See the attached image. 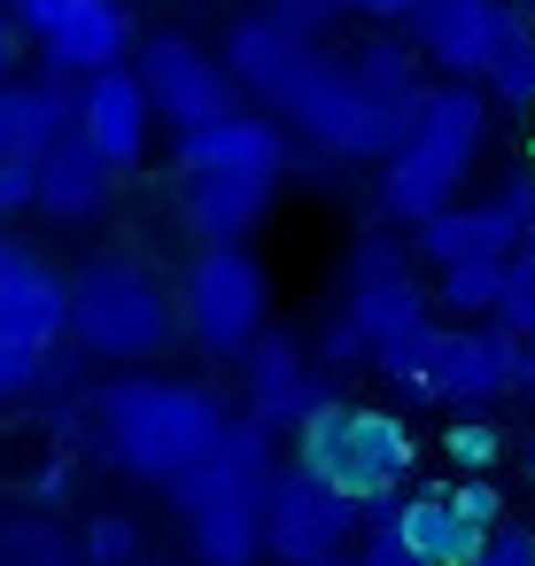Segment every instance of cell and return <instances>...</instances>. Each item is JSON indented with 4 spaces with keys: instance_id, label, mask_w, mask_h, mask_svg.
<instances>
[{
    "instance_id": "18",
    "label": "cell",
    "mask_w": 535,
    "mask_h": 566,
    "mask_svg": "<svg viewBox=\"0 0 535 566\" xmlns=\"http://www.w3.org/2000/svg\"><path fill=\"white\" fill-rule=\"evenodd\" d=\"M148 125H156V102H148L140 71L109 63V71H94V78L78 86V133L109 156V171H140V156H148Z\"/></svg>"
},
{
    "instance_id": "10",
    "label": "cell",
    "mask_w": 535,
    "mask_h": 566,
    "mask_svg": "<svg viewBox=\"0 0 535 566\" xmlns=\"http://www.w3.org/2000/svg\"><path fill=\"white\" fill-rule=\"evenodd\" d=\"M133 71H140L156 117L179 125V133H202V125H218V117L241 109V78L225 71V55H210V48L187 40V32H156Z\"/></svg>"
},
{
    "instance_id": "40",
    "label": "cell",
    "mask_w": 535,
    "mask_h": 566,
    "mask_svg": "<svg viewBox=\"0 0 535 566\" xmlns=\"http://www.w3.org/2000/svg\"><path fill=\"white\" fill-rule=\"evenodd\" d=\"M0 9H17V0H0Z\"/></svg>"
},
{
    "instance_id": "36",
    "label": "cell",
    "mask_w": 535,
    "mask_h": 566,
    "mask_svg": "<svg viewBox=\"0 0 535 566\" xmlns=\"http://www.w3.org/2000/svg\"><path fill=\"white\" fill-rule=\"evenodd\" d=\"M527 156H535V102H527Z\"/></svg>"
},
{
    "instance_id": "35",
    "label": "cell",
    "mask_w": 535,
    "mask_h": 566,
    "mask_svg": "<svg viewBox=\"0 0 535 566\" xmlns=\"http://www.w3.org/2000/svg\"><path fill=\"white\" fill-rule=\"evenodd\" d=\"M311 9H318V17H334V9H357V0H311Z\"/></svg>"
},
{
    "instance_id": "22",
    "label": "cell",
    "mask_w": 535,
    "mask_h": 566,
    "mask_svg": "<svg viewBox=\"0 0 535 566\" xmlns=\"http://www.w3.org/2000/svg\"><path fill=\"white\" fill-rule=\"evenodd\" d=\"M63 133H78V94H71V86L24 78V86L0 94V148H9V156H32V164H40Z\"/></svg>"
},
{
    "instance_id": "15",
    "label": "cell",
    "mask_w": 535,
    "mask_h": 566,
    "mask_svg": "<svg viewBox=\"0 0 535 566\" xmlns=\"http://www.w3.org/2000/svg\"><path fill=\"white\" fill-rule=\"evenodd\" d=\"M318 9L311 0H280V9H256V17H241L233 24V40H225V71L256 94V102H280L311 63H318Z\"/></svg>"
},
{
    "instance_id": "27",
    "label": "cell",
    "mask_w": 535,
    "mask_h": 566,
    "mask_svg": "<svg viewBox=\"0 0 535 566\" xmlns=\"http://www.w3.org/2000/svg\"><path fill=\"white\" fill-rule=\"evenodd\" d=\"M496 326L520 334V342H535V249L512 256V272H504V303H496Z\"/></svg>"
},
{
    "instance_id": "2",
    "label": "cell",
    "mask_w": 535,
    "mask_h": 566,
    "mask_svg": "<svg viewBox=\"0 0 535 566\" xmlns=\"http://www.w3.org/2000/svg\"><path fill=\"white\" fill-rule=\"evenodd\" d=\"M102 411V450L133 473V481H187L218 442H225V403L195 380H164V373H125L94 396Z\"/></svg>"
},
{
    "instance_id": "14",
    "label": "cell",
    "mask_w": 535,
    "mask_h": 566,
    "mask_svg": "<svg viewBox=\"0 0 535 566\" xmlns=\"http://www.w3.org/2000/svg\"><path fill=\"white\" fill-rule=\"evenodd\" d=\"M17 24L55 71H78V78L125 63V48H133L125 0H17Z\"/></svg>"
},
{
    "instance_id": "21",
    "label": "cell",
    "mask_w": 535,
    "mask_h": 566,
    "mask_svg": "<svg viewBox=\"0 0 535 566\" xmlns=\"http://www.w3.org/2000/svg\"><path fill=\"white\" fill-rule=\"evenodd\" d=\"M179 171H287V133L280 117L233 109L202 133H179Z\"/></svg>"
},
{
    "instance_id": "24",
    "label": "cell",
    "mask_w": 535,
    "mask_h": 566,
    "mask_svg": "<svg viewBox=\"0 0 535 566\" xmlns=\"http://www.w3.org/2000/svg\"><path fill=\"white\" fill-rule=\"evenodd\" d=\"M78 551H86V566H148L140 520H125V512H94L86 535H78Z\"/></svg>"
},
{
    "instance_id": "30",
    "label": "cell",
    "mask_w": 535,
    "mask_h": 566,
    "mask_svg": "<svg viewBox=\"0 0 535 566\" xmlns=\"http://www.w3.org/2000/svg\"><path fill=\"white\" fill-rule=\"evenodd\" d=\"M473 566H535V520H504V527L481 543Z\"/></svg>"
},
{
    "instance_id": "29",
    "label": "cell",
    "mask_w": 535,
    "mask_h": 566,
    "mask_svg": "<svg viewBox=\"0 0 535 566\" xmlns=\"http://www.w3.org/2000/svg\"><path fill=\"white\" fill-rule=\"evenodd\" d=\"M40 380H48V349H32V342H0V403L32 396Z\"/></svg>"
},
{
    "instance_id": "7",
    "label": "cell",
    "mask_w": 535,
    "mask_h": 566,
    "mask_svg": "<svg viewBox=\"0 0 535 566\" xmlns=\"http://www.w3.org/2000/svg\"><path fill=\"white\" fill-rule=\"evenodd\" d=\"M295 465L318 473L326 489H342V496L365 512V527H388V520H396V496H403V481H411V465H419V442H411V427H403L396 411H380V403H342V396H334L326 411L303 419Z\"/></svg>"
},
{
    "instance_id": "42",
    "label": "cell",
    "mask_w": 535,
    "mask_h": 566,
    "mask_svg": "<svg viewBox=\"0 0 535 566\" xmlns=\"http://www.w3.org/2000/svg\"><path fill=\"white\" fill-rule=\"evenodd\" d=\"M342 566H349V558H342Z\"/></svg>"
},
{
    "instance_id": "41",
    "label": "cell",
    "mask_w": 535,
    "mask_h": 566,
    "mask_svg": "<svg viewBox=\"0 0 535 566\" xmlns=\"http://www.w3.org/2000/svg\"><path fill=\"white\" fill-rule=\"evenodd\" d=\"M0 566H17V558H0Z\"/></svg>"
},
{
    "instance_id": "6",
    "label": "cell",
    "mask_w": 535,
    "mask_h": 566,
    "mask_svg": "<svg viewBox=\"0 0 535 566\" xmlns=\"http://www.w3.org/2000/svg\"><path fill=\"white\" fill-rule=\"evenodd\" d=\"M71 334L94 357H109V365H148V357H164L187 334V311H179V295H171L156 256L102 249L71 280Z\"/></svg>"
},
{
    "instance_id": "26",
    "label": "cell",
    "mask_w": 535,
    "mask_h": 566,
    "mask_svg": "<svg viewBox=\"0 0 535 566\" xmlns=\"http://www.w3.org/2000/svg\"><path fill=\"white\" fill-rule=\"evenodd\" d=\"M489 102H512V109L535 102V32H520V40L496 55V71H489Z\"/></svg>"
},
{
    "instance_id": "28",
    "label": "cell",
    "mask_w": 535,
    "mask_h": 566,
    "mask_svg": "<svg viewBox=\"0 0 535 566\" xmlns=\"http://www.w3.org/2000/svg\"><path fill=\"white\" fill-rule=\"evenodd\" d=\"M24 210H40V164L0 148V226H9V218H24Z\"/></svg>"
},
{
    "instance_id": "31",
    "label": "cell",
    "mask_w": 535,
    "mask_h": 566,
    "mask_svg": "<svg viewBox=\"0 0 535 566\" xmlns=\"http://www.w3.org/2000/svg\"><path fill=\"white\" fill-rule=\"evenodd\" d=\"M458 504H465L481 527H504V520H512V512H504V489H496L489 473H458Z\"/></svg>"
},
{
    "instance_id": "8",
    "label": "cell",
    "mask_w": 535,
    "mask_h": 566,
    "mask_svg": "<svg viewBox=\"0 0 535 566\" xmlns=\"http://www.w3.org/2000/svg\"><path fill=\"white\" fill-rule=\"evenodd\" d=\"M179 311H187V334L202 357H249L264 318H272V287H264V264L249 249H202L179 280Z\"/></svg>"
},
{
    "instance_id": "5",
    "label": "cell",
    "mask_w": 535,
    "mask_h": 566,
    "mask_svg": "<svg viewBox=\"0 0 535 566\" xmlns=\"http://www.w3.org/2000/svg\"><path fill=\"white\" fill-rule=\"evenodd\" d=\"M481 148H489V94L450 78L442 94H427L419 125L396 140V156H380V210L403 218V226H427V218L458 210Z\"/></svg>"
},
{
    "instance_id": "43",
    "label": "cell",
    "mask_w": 535,
    "mask_h": 566,
    "mask_svg": "<svg viewBox=\"0 0 535 566\" xmlns=\"http://www.w3.org/2000/svg\"><path fill=\"white\" fill-rule=\"evenodd\" d=\"M156 566H164V558H156Z\"/></svg>"
},
{
    "instance_id": "34",
    "label": "cell",
    "mask_w": 535,
    "mask_h": 566,
    "mask_svg": "<svg viewBox=\"0 0 535 566\" xmlns=\"http://www.w3.org/2000/svg\"><path fill=\"white\" fill-rule=\"evenodd\" d=\"M9 71H17V32L0 24V94H9Z\"/></svg>"
},
{
    "instance_id": "11",
    "label": "cell",
    "mask_w": 535,
    "mask_h": 566,
    "mask_svg": "<svg viewBox=\"0 0 535 566\" xmlns=\"http://www.w3.org/2000/svg\"><path fill=\"white\" fill-rule=\"evenodd\" d=\"M527 32V9H512V0H427V9L411 17V40L434 71H450L458 86H489L496 55Z\"/></svg>"
},
{
    "instance_id": "23",
    "label": "cell",
    "mask_w": 535,
    "mask_h": 566,
    "mask_svg": "<svg viewBox=\"0 0 535 566\" xmlns=\"http://www.w3.org/2000/svg\"><path fill=\"white\" fill-rule=\"evenodd\" d=\"M504 272H512V264H496V256L442 264V272H434V311L458 318V326H489L496 303H504Z\"/></svg>"
},
{
    "instance_id": "25",
    "label": "cell",
    "mask_w": 535,
    "mask_h": 566,
    "mask_svg": "<svg viewBox=\"0 0 535 566\" xmlns=\"http://www.w3.org/2000/svg\"><path fill=\"white\" fill-rule=\"evenodd\" d=\"M442 450H450V465H458V473H489V465L504 458V427H496V419H481V411H465V419L442 434Z\"/></svg>"
},
{
    "instance_id": "33",
    "label": "cell",
    "mask_w": 535,
    "mask_h": 566,
    "mask_svg": "<svg viewBox=\"0 0 535 566\" xmlns=\"http://www.w3.org/2000/svg\"><path fill=\"white\" fill-rule=\"evenodd\" d=\"M357 9H365V17H380V24H411L427 0H357Z\"/></svg>"
},
{
    "instance_id": "16",
    "label": "cell",
    "mask_w": 535,
    "mask_h": 566,
    "mask_svg": "<svg viewBox=\"0 0 535 566\" xmlns=\"http://www.w3.org/2000/svg\"><path fill=\"white\" fill-rule=\"evenodd\" d=\"M71 334V280L32 256L24 241L0 233V342H32V349H55Z\"/></svg>"
},
{
    "instance_id": "19",
    "label": "cell",
    "mask_w": 535,
    "mask_h": 566,
    "mask_svg": "<svg viewBox=\"0 0 535 566\" xmlns=\"http://www.w3.org/2000/svg\"><path fill=\"white\" fill-rule=\"evenodd\" d=\"M427 566H473L481 558V543L496 535V527H481L465 504H458V481H419L403 504H396V520H388Z\"/></svg>"
},
{
    "instance_id": "3",
    "label": "cell",
    "mask_w": 535,
    "mask_h": 566,
    "mask_svg": "<svg viewBox=\"0 0 535 566\" xmlns=\"http://www.w3.org/2000/svg\"><path fill=\"white\" fill-rule=\"evenodd\" d=\"M388 388L411 403H450V411H489L504 396H535V342L489 326H419L373 357Z\"/></svg>"
},
{
    "instance_id": "20",
    "label": "cell",
    "mask_w": 535,
    "mask_h": 566,
    "mask_svg": "<svg viewBox=\"0 0 535 566\" xmlns=\"http://www.w3.org/2000/svg\"><path fill=\"white\" fill-rule=\"evenodd\" d=\"M117 179H125V171H109V156H102L86 133H63V140L40 156V210L63 218V226H86V218L109 210Z\"/></svg>"
},
{
    "instance_id": "38",
    "label": "cell",
    "mask_w": 535,
    "mask_h": 566,
    "mask_svg": "<svg viewBox=\"0 0 535 566\" xmlns=\"http://www.w3.org/2000/svg\"><path fill=\"white\" fill-rule=\"evenodd\" d=\"M527 473H535V434H527Z\"/></svg>"
},
{
    "instance_id": "17",
    "label": "cell",
    "mask_w": 535,
    "mask_h": 566,
    "mask_svg": "<svg viewBox=\"0 0 535 566\" xmlns=\"http://www.w3.org/2000/svg\"><path fill=\"white\" fill-rule=\"evenodd\" d=\"M280 195V171H179V210L202 249H241Z\"/></svg>"
},
{
    "instance_id": "12",
    "label": "cell",
    "mask_w": 535,
    "mask_h": 566,
    "mask_svg": "<svg viewBox=\"0 0 535 566\" xmlns=\"http://www.w3.org/2000/svg\"><path fill=\"white\" fill-rule=\"evenodd\" d=\"M241 396H249V419H256L264 434H280V427L303 434V419L334 403V380H326V365H318L287 326H264L256 349L241 357Z\"/></svg>"
},
{
    "instance_id": "39",
    "label": "cell",
    "mask_w": 535,
    "mask_h": 566,
    "mask_svg": "<svg viewBox=\"0 0 535 566\" xmlns=\"http://www.w3.org/2000/svg\"><path fill=\"white\" fill-rule=\"evenodd\" d=\"M0 551H9V527H0Z\"/></svg>"
},
{
    "instance_id": "9",
    "label": "cell",
    "mask_w": 535,
    "mask_h": 566,
    "mask_svg": "<svg viewBox=\"0 0 535 566\" xmlns=\"http://www.w3.org/2000/svg\"><path fill=\"white\" fill-rule=\"evenodd\" d=\"M357 527H365V512L342 489H326L318 473H303V465L272 473V489H264V558L272 566H342Z\"/></svg>"
},
{
    "instance_id": "4",
    "label": "cell",
    "mask_w": 535,
    "mask_h": 566,
    "mask_svg": "<svg viewBox=\"0 0 535 566\" xmlns=\"http://www.w3.org/2000/svg\"><path fill=\"white\" fill-rule=\"evenodd\" d=\"M272 434L256 419H233L225 442L171 481V504L187 520V543L202 566H264V489H272Z\"/></svg>"
},
{
    "instance_id": "1",
    "label": "cell",
    "mask_w": 535,
    "mask_h": 566,
    "mask_svg": "<svg viewBox=\"0 0 535 566\" xmlns=\"http://www.w3.org/2000/svg\"><path fill=\"white\" fill-rule=\"evenodd\" d=\"M427 94L411 71L403 40H365L357 55H326L272 102L280 125H295L303 140H318L326 156H396V140L419 125Z\"/></svg>"
},
{
    "instance_id": "32",
    "label": "cell",
    "mask_w": 535,
    "mask_h": 566,
    "mask_svg": "<svg viewBox=\"0 0 535 566\" xmlns=\"http://www.w3.org/2000/svg\"><path fill=\"white\" fill-rule=\"evenodd\" d=\"M349 566H427V558H419L396 527H373V535L357 543V558H349Z\"/></svg>"
},
{
    "instance_id": "13",
    "label": "cell",
    "mask_w": 535,
    "mask_h": 566,
    "mask_svg": "<svg viewBox=\"0 0 535 566\" xmlns=\"http://www.w3.org/2000/svg\"><path fill=\"white\" fill-rule=\"evenodd\" d=\"M527 218H535V171H520V179H512L504 195H489V202H458V210L411 226V249H419L434 272H442V264H465V256L512 264V256L527 249Z\"/></svg>"
},
{
    "instance_id": "37",
    "label": "cell",
    "mask_w": 535,
    "mask_h": 566,
    "mask_svg": "<svg viewBox=\"0 0 535 566\" xmlns=\"http://www.w3.org/2000/svg\"><path fill=\"white\" fill-rule=\"evenodd\" d=\"M520 9H527V32H535V0H520Z\"/></svg>"
}]
</instances>
